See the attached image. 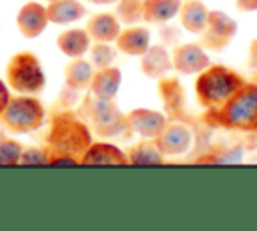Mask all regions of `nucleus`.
<instances>
[{
	"instance_id": "obj_18",
	"label": "nucleus",
	"mask_w": 257,
	"mask_h": 231,
	"mask_svg": "<svg viewBox=\"0 0 257 231\" xmlns=\"http://www.w3.org/2000/svg\"><path fill=\"white\" fill-rule=\"evenodd\" d=\"M128 159L114 147L110 145H92L90 149H86V155L80 163H104V165H118V163H126Z\"/></svg>"
},
{
	"instance_id": "obj_15",
	"label": "nucleus",
	"mask_w": 257,
	"mask_h": 231,
	"mask_svg": "<svg viewBox=\"0 0 257 231\" xmlns=\"http://www.w3.org/2000/svg\"><path fill=\"white\" fill-rule=\"evenodd\" d=\"M118 48L124 50L126 54H143L149 48V32L145 28H128L124 32H118L116 36Z\"/></svg>"
},
{
	"instance_id": "obj_17",
	"label": "nucleus",
	"mask_w": 257,
	"mask_h": 231,
	"mask_svg": "<svg viewBox=\"0 0 257 231\" xmlns=\"http://www.w3.org/2000/svg\"><path fill=\"white\" fill-rule=\"evenodd\" d=\"M181 18H183V26L187 30L203 32L207 26V20H209V10L201 2H187L181 8Z\"/></svg>"
},
{
	"instance_id": "obj_16",
	"label": "nucleus",
	"mask_w": 257,
	"mask_h": 231,
	"mask_svg": "<svg viewBox=\"0 0 257 231\" xmlns=\"http://www.w3.org/2000/svg\"><path fill=\"white\" fill-rule=\"evenodd\" d=\"M88 44H90V36L86 30H68L58 38V48L72 58L82 56L88 50Z\"/></svg>"
},
{
	"instance_id": "obj_12",
	"label": "nucleus",
	"mask_w": 257,
	"mask_h": 231,
	"mask_svg": "<svg viewBox=\"0 0 257 231\" xmlns=\"http://www.w3.org/2000/svg\"><path fill=\"white\" fill-rule=\"evenodd\" d=\"M86 32H88V36H92L98 42H108V40H114L118 36L120 26H118V22H116L114 16H110V14H98V16H94L90 20Z\"/></svg>"
},
{
	"instance_id": "obj_7",
	"label": "nucleus",
	"mask_w": 257,
	"mask_h": 231,
	"mask_svg": "<svg viewBox=\"0 0 257 231\" xmlns=\"http://www.w3.org/2000/svg\"><path fill=\"white\" fill-rule=\"evenodd\" d=\"M205 30H207L205 42L213 48H221L235 34V22L223 12H209V20H207Z\"/></svg>"
},
{
	"instance_id": "obj_5",
	"label": "nucleus",
	"mask_w": 257,
	"mask_h": 231,
	"mask_svg": "<svg viewBox=\"0 0 257 231\" xmlns=\"http://www.w3.org/2000/svg\"><path fill=\"white\" fill-rule=\"evenodd\" d=\"M52 143L60 153H72L74 149H88V133L86 129L76 123V121H58L54 123V133H52Z\"/></svg>"
},
{
	"instance_id": "obj_8",
	"label": "nucleus",
	"mask_w": 257,
	"mask_h": 231,
	"mask_svg": "<svg viewBox=\"0 0 257 231\" xmlns=\"http://www.w3.org/2000/svg\"><path fill=\"white\" fill-rule=\"evenodd\" d=\"M173 64L177 70L185 72V74H193V72H201L209 66V56L205 54V50L197 44H185L175 52Z\"/></svg>"
},
{
	"instance_id": "obj_22",
	"label": "nucleus",
	"mask_w": 257,
	"mask_h": 231,
	"mask_svg": "<svg viewBox=\"0 0 257 231\" xmlns=\"http://www.w3.org/2000/svg\"><path fill=\"white\" fill-rule=\"evenodd\" d=\"M22 145L14 139H6V141H0V165H14V163H20V157H22Z\"/></svg>"
},
{
	"instance_id": "obj_26",
	"label": "nucleus",
	"mask_w": 257,
	"mask_h": 231,
	"mask_svg": "<svg viewBox=\"0 0 257 231\" xmlns=\"http://www.w3.org/2000/svg\"><path fill=\"white\" fill-rule=\"evenodd\" d=\"M241 10H257V0H237Z\"/></svg>"
},
{
	"instance_id": "obj_11",
	"label": "nucleus",
	"mask_w": 257,
	"mask_h": 231,
	"mask_svg": "<svg viewBox=\"0 0 257 231\" xmlns=\"http://www.w3.org/2000/svg\"><path fill=\"white\" fill-rule=\"evenodd\" d=\"M48 22L56 24H68L84 16V8L74 0H54L48 8Z\"/></svg>"
},
{
	"instance_id": "obj_3",
	"label": "nucleus",
	"mask_w": 257,
	"mask_h": 231,
	"mask_svg": "<svg viewBox=\"0 0 257 231\" xmlns=\"http://www.w3.org/2000/svg\"><path fill=\"white\" fill-rule=\"evenodd\" d=\"M8 82L22 94H32L44 88V70L40 60L30 52L12 56L8 64Z\"/></svg>"
},
{
	"instance_id": "obj_19",
	"label": "nucleus",
	"mask_w": 257,
	"mask_h": 231,
	"mask_svg": "<svg viewBox=\"0 0 257 231\" xmlns=\"http://www.w3.org/2000/svg\"><path fill=\"white\" fill-rule=\"evenodd\" d=\"M145 58H143V68L149 76H159L163 74L165 70H169L171 66V60H169V54L161 48V46H153V48H147L145 52Z\"/></svg>"
},
{
	"instance_id": "obj_6",
	"label": "nucleus",
	"mask_w": 257,
	"mask_h": 231,
	"mask_svg": "<svg viewBox=\"0 0 257 231\" xmlns=\"http://www.w3.org/2000/svg\"><path fill=\"white\" fill-rule=\"evenodd\" d=\"M191 131L183 125H165V129L157 137V147L161 153L167 155H179L185 153L191 147Z\"/></svg>"
},
{
	"instance_id": "obj_20",
	"label": "nucleus",
	"mask_w": 257,
	"mask_h": 231,
	"mask_svg": "<svg viewBox=\"0 0 257 231\" xmlns=\"http://www.w3.org/2000/svg\"><path fill=\"white\" fill-rule=\"evenodd\" d=\"M92 66H90V62H86V60H82L80 56L66 68V82L70 84V86H74V88H84L86 84H90L92 82Z\"/></svg>"
},
{
	"instance_id": "obj_4",
	"label": "nucleus",
	"mask_w": 257,
	"mask_h": 231,
	"mask_svg": "<svg viewBox=\"0 0 257 231\" xmlns=\"http://www.w3.org/2000/svg\"><path fill=\"white\" fill-rule=\"evenodd\" d=\"M0 117L10 131H34L42 125L44 108L36 98L22 94L18 98H10Z\"/></svg>"
},
{
	"instance_id": "obj_23",
	"label": "nucleus",
	"mask_w": 257,
	"mask_h": 231,
	"mask_svg": "<svg viewBox=\"0 0 257 231\" xmlns=\"http://www.w3.org/2000/svg\"><path fill=\"white\" fill-rule=\"evenodd\" d=\"M92 52H94V54H92V62H94L98 68H106V66L110 64V60L114 58V54H112V50L106 46V42H100L98 46H94Z\"/></svg>"
},
{
	"instance_id": "obj_21",
	"label": "nucleus",
	"mask_w": 257,
	"mask_h": 231,
	"mask_svg": "<svg viewBox=\"0 0 257 231\" xmlns=\"http://www.w3.org/2000/svg\"><path fill=\"white\" fill-rule=\"evenodd\" d=\"M128 161L131 163H139V165H153V163H161L163 161V155H161L159 147L149 145V143H143V145H139V147L133 149V157Z\"/></svg>"
},
{
	"instance_id": "obj_24",
	"label": "nucleus",
	"mask_w": 257,
	"mask_h": 231,
	"mask_svg": "<svg viewBox=\"0 0 257 231\" xmlns=\"http://www.w3.org/2000/svg\"><path fill=\"white\" fill-rule=\"evenodd\" d=\"M20 163H24V165H40V163H50V159L46 157L44 149H26V151H22Z\"/></svg>"
},
{
	"instance_id": "obj_10",
	"label": "nucleus",
	"mask_w": 257,
	"mask_h": 231,
	"mask_svg": "<svg viewBox=\"0 0 257 231\" xmlns=\"http://www.w3.org/2000/svg\"><path fill=\"white\" fill-rule=\"evenodd\" d=\"M131 125L137 133H141L143 137H159V133L165 129V119L163 114L155 112V110H149V108H139L135 112H131Z\"/></svg>"
},
{
	"instance_id": "obj_1",
	"label": "nucleus",
	"mask_w": 257,
	"mask_h": 231,
	"mask_svg": "<svg viewBox=\"0 0 257 231\" xmlns=\"http://www.w3.org/2000/svg\"><path fill=\"white\" fill-rule=\"evenodd\" d=\"M241 78L223 66H213L201 70V76L197 80V96L201 104L205 106H223L241 86Z\"/></svg>"
},
{
	"instance_id": "obj_13",
	"label": "nucleus",
	"mask_w": 257,
	"mask_h": 231,
	"mask_svg": "<svg viewBox=\"0 0 257 231\" xmlns=\"http://www.w3.org/2000/svg\"><path fill=\"white\" fill-rule=\"evenodd\" d=\"M118 84H120V72L116 68H100L94 76H92V88H94V94L98 98H112L118 90Z\"/></svg>"
},
{
	"instance_id": "obj_25",
	"label": "nucleus",
	"mask_w": 257,
	"mask_h": 231,
	"mask_svg": "<svg viewBox=\"0 0 257 231\" xmlns=\"http://www.w3.org/2000/svg\"><path fill=\"white\" fill-rule=\"evenodd\" d=\"M10 100V94H8V88H6V84L0 80V112L4 110V106H6V102Z\"/></svg>"
},
{
	"instance_id": "obj_2",
	"label": "nucleus",
	"mask_w": 257,
	"mask_h": 231,
	"mask_svg": "<svg viewBox=\"0 0 257 231\" xmlns=\"http://www.w3.org/2000/svg\"><path fill=\"white\" fill-rule=\"evenodd\" d=\"M219 117L235 129H257V84H241L237 92L219 106Z\"/></svg>"
},
{
	"instance_id": "obj_9",
	"label": "nucleus",
	"mask_w": 257,
	"mask_h": 231,
	"mask_svg": "<svg viewBox=\"0 0 257 231\" xmlns=\"http://www.w3.org/2000/svg\"><path fill=\"white\" fill-rule=\"evenodd\" d=\"M46 24H48V12H46V8H42L36 2L26 4L18 12V28L28 38L38 36L46 28Z\"/></svg>"
},
{
	"instance_id": "obj_27",
	"label": "nucleus",
	"mask_w": 257,
	"mask_h": 231,
	"mask_svg": "<svg viewBox=\"0 0 257 231\" xmlns=\"http://www.w3.org/2000/svg\"><path fill=\"white\" fill-rule=\"evenodd\" d=\"M90 2H94V4H110L114 0H90Z\"/></svg>"
},
{
	"instance_id": "obj_14",
	"label": "nucleus",
	"mask_w": 257,
	"mask_h": 231,
	"mask_svg": "<svg viewBox=\"0 0 257 231\" xmlns=\"http://www.w3.org/2000/svg\"><path fill=\"white\" fill-rule=\"evenodd\" d=\"M181 8V0H147L143 4V16L149 22H167Z\"/></svg>"
}]
</instances>
